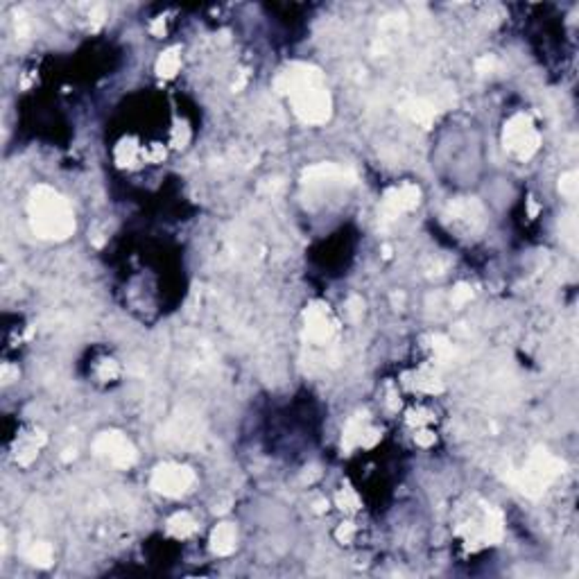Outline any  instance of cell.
I'll return each instance as SVG.
<instances>
[{
	"label": "cell",
	"mask_w": 579,
	"mask_h": 579,
	"mask_svg": "<svg viewBox=\"0 0 579 579\" xmlns=\"http://www.w3.org/2000/svg\"><path fill=\"white\" fill-rule=\"evenodd\" d=\"M32 220H34L36 231L46 237H66L73 229H75L68 204H66L57 192L48 190V188H41L39 192H34Z\"/></svg>",
	"instance_id": "cell-1"
},
{
	"label": "cell",
	"mask_w": 579,
	"mask_h": 579,
	"mask_svg": "<svg viewBox=\"0 0 579 579\" xmlns=\"http://www.w3.org/2000/svg\"><path fill=\"white\" fill-rule=\"evenodd\" d=\"M504 145L521 159H530L532 154L539 150V133L525 114H516L507 123V129H504Z\"/></svg>",
	"instance_id": "cell-2"
},
{
	"label": "cell",
	"mask_w": 579,
	"mask_h": 579,
	"mask_svg": "<svg viewBox=\"0 0 579 579\" xmlns=\"http://www.w3.org/2000/svg\"><path fill=\"white\" fill-rule=\"evenodd\" d=\"M195 475L181 464H163L152 475V487L163 496H181L192 487Z\"/></svg>",
	"instance_id": "cell-3"
},
{
	"label": "cell",
	"mask_w": 579,
	"mask_h": 579,
	"mask_svg": "<svg viewBox=\"0 0 579 579\" xmlns=\"http://www.w3.org/2000/svg\"><path fill=\"white\" fill-rule=\"evenodd\" d=\"M95 450L100 455H105L111 464L116 466H129L133 459H136V452H133L131 443L127 437L118 435V433H105L95 441Z\"/></svg>",
	"instance_id": "cell-4"
},
{
	"label": "cell",
	"mask_w": 579,
	"mask_h": 579,
	"mask_svg": "<svg viewBox=\"0 0 579 579\" xmlns=\"http://www.w3.org/2000/svg\"><path fill=\"white\" fill-rule=\"evenodd\" d=\"M333 331H335V322H333L331 313L324 306H313L306 313V333L313 342L317 344L329 342Z\"/></svg>",
	"instance_id": "cell-5"
},
{
	"label": "cell",
	"mask_w": 579,
	"mask_h": 579,
	"mask_svg": "<svg viewBox=\"0 0 579 579\" xmlns=\"http://www.w3.org/2000/svg\"><path fill=\"white\" fill-rule=\"evenodd\" d=\"M419 202V188L412 183H403V185H396V188H391L387 195H385V211H387L391 218H396V215L405 213L414 209Z\"/></svg>",
	"instance_id": "cell-6"
},
{
	"label": "cell",
	"mask_w": 579,
	"mask_h": 579,
	"mask_svg": "<svg viewBox=\"0 0 579 579\" xmlns=\"http://www.w3.org/2000/svg\"><path fill=\"white\" fill-rule=\"evenodd\" d=\"M211 550L218 556H227L235 550V527L231 523H220L211 534Z\"/></svg>",
	"instance_id": "cell-7"
},
{
	"label": "cell",
	"mask_w": 579,
	"mask_h": 579,
	"mask_svg": "<svg viewBox=\"0 0 579 579\" xmlns=\"http://www.w3.org/2000/svg\"><path fill=\"white\" fill-rule=\"evenodd\" d=\"M168 532L175 539H188L197 532V521L188 511H177V514L168 518Z\"/></svg>",
	"instance_id": "cell-8"
},
{
	"label": "cell",
	"mask_w": 579,
	"mask_h": 579,
	"mask_svg": "<svg viewBox=\"0 0 579 579\" xmlns=\"http://www.w3.org/2000/svg\"><path fill=\"white\" fill-rule=\"evenodd\" d=\"M405 423L410 428H421V426H433L435 423V412L428 405L414 403L405 410Z\"/></svg>",
	"instance_id": "cell-9"
},
{
	"label": "cell",
	"mask_w": 579,
	"mask_h": 579,
	"mask_svg": "<svg viewBox=\"0 0 579 579\" xmlns=\"http://www.w3.org/2000/svg\"><path fill=\"white\" fill-rule=\"evenodd\" d=\"M179 70H181V55H179V50L172 48V50H166V53H161L159 62H157V73H159V75L175 77Z\"/></svg>",
	"instance_id": "cell-10"
},
{
	"label": "cell",
	"mask_w": 579,
	"mask_h": 579,
	"mask_svg": "<svg viewBox=\"0 0 579 579\" xmlns=\"http://www.w3.org/2000/svg\"><path fill=\"white\" fill-rule=\"evenodd\" d=\"M335 504L339 509L344 511V514H355V511L360 509V496H358V491H355V489H337V493H335Z\"/></svg>",
	"instance_id": "cell-11"
},
{
	"label": "cell",
	"mask_w": 579,
	"mask_h": 579,
	"mask_svg": "<svg viewBox=\"0 0 579 579\" xmlns=\"http://www.w3.org/2000/svg\"><path fill=\"white\" fill-rule=\"evenodd\" d=\"M412 430H414L412 439L419 448H433L437 443V433L433 426H421V428H412Z\"/></svg>",
	"instance_id": "cell-12"
},
{
	"label": "cell",
	"mask_w": 579,
	"mask_h": 579,
	"mask_svg": "<svg viewBox=\"0 0 579 579\" xmlns=\"http://www.w3.org/2000/svg\"><path fill=\"white\" fill-rule=\"evenodd\" d=\"M29 559L34 563H41V566H48V563L53 561V550H50V545L46 543H36L32 550H29Z\"/></svg>",
	"instance_id": "cell-13"
},
{
	"label": "cell",
	"mask_w": 579,
	"mask_h": 579,
	"mask_svg": "<svg viewBox=\"0 0 579 579\" xmlns=\"http://www.w3.org/2000/svg\"><path fill=\"white\" fill-rule=\"evenodd\" d=\"M120 376V367H118L116 360H102L98 365V378L100 381H114V378Z\"/></svg>",
	"instance_id": "cell-14"
},
{
	"label": "cell",
	"mask_w": 579,
	"mask_h": 579,
	"mask_svg": "<svg viewBox=\"0 0 579 579\" xmlns=\"http://www.w3.org/2000/svg\"><path fill=\"white\" fill-rule=\"evenodd\" d=\"M355 534H358V530H355L353 523H342L335 530V539L339 541V543H351V541L355 539Z\"/></svg>",
	"instance_id": "cell-15"
},
{
	"label": "cell",
	"mask_w": 579,
	"mask_h": 579,
	"mask_svg": "<svg viewBox=\"0 0 579 579\" xmlns=\"http://www.w3.org/2000/svg\"><path fill=\"white\" fill-rule=\"evenodd\" d=\"M469 299H471V290L466 285H459L455 292H452V306H457V308H462Z\"/></svg>",
	"instance_id": "cell-16"
},
{
	"label": "cell",
	"mask_w": 579,
	"mask_h": 579,
	"mask_svg": "<svg viewBox=\"0 0 579 579\" xmlns=\"http://www.w3.org/2000/svg\"><path fill=\"white\" fill-rule=\"evenodd\" d=\"M575 179H577V175L570 172V175L563 177V181H561V190L566 192L568 197H573L575 192H577V181H575Z\"/></svg>",
	"instance_id": "cell-17"
}]
</instances>
